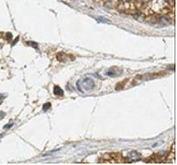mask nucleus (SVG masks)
Instances as JSON below:
<instances>
[{"mask_svg":"<svg viewBox=\"0 0 177 165\" xmlns=\"http://www.w3.org/2000/svg\"><path fill=\"white\" fill-rule=\"evenodd\" d=\"M144 1H148V0H144Z\"/></svg>","mask_w":177,"mask_h":165,"instance_id":"nucleus-9","label":"nucleus"},{"mask_svg":"<svg viewBox=\"0 0 177 165\" xmlns=\"http://www.w3.org/2000/svg\"><path fill=\"white\" fill-rule=\"evenodd\" d=\"M97 19H98V20H101V21H106V22H108V20H107V19H106V18H98Z\"/></svg>","mask_w":177,"mask_h":165,"instance_id":"nucleus-6","label":"nucleus"},{"mask_svg":"<svg viewBox=\"0 0 177 165\" xmlns=\"http://www.w3.org/2000/svg\"><path fill=\"white\" fill-rule=\"evenodd\" d=\"M50 107H51V104L50 103H47V104H45L44 106H43V110H44V111H47Z\"/></svg>","mask_w":177,"mask_h":165,"instance_id":"nucleus-4","label":"nucleus"},{"mask_svg":"<svg viewBox=\"0 0 177 165\" xmlns=\"http://www.w3.org/2000/svg\"><path fill=\"white\" fill-rule=\"evenodd\" d=\"M79 84H81V87L82 91H89V90H92L95 87V82L90 78H85L84 79L82 82H78Z\"/></svg>","mask_w":177,"mask_h":165,"instance_id":"nucleus-1","label":"nucleus"},{"mask_svg":"<svg viewBox=\"0 0 177 165\" xmlns=\"http://www.w3.org/2000/svg\"><path fill=\"white\" fill-rule=\"evenodd\" d=\"M116 1H117V0H116Z\"/></svg>","mask_w":177,"mask_h":165,"instance_id":"nucleus-10","label":"nucleus"},{"mask_svg":"<svg viewBox=\"0 0 177 165\" xmlns=\"http://www.w3.org/2000/svg\"><path fill=\"white\" fill-rule=\"evenodd\" d=\"M28 44L30 46H33L34 48H38V45H35L36 43H34V42H28Z\"/></svg>","mask_w":177,"mask_h":165,"instance_id":"nucleus-5","label":"nucleus"},{"mask_svg":"<svg viewBox=\"0 0 177 165\" xmlns=\"http://www.w3.org/2000/svg\"><path fill=\"white\" fill-rule=\"evenodd\" d=\"M134 18H136V19H138V20H140V21H142V20L144 19V16H143V15L141 14V13H140V12H138V13H135L134 15Z\"/></svg>","mask_w":177,"mask_h":165,"instance_id":"nucleus-3","label":"nucleus"},{"mask_svg":"<svg viewBox=\"0 0 177 165\" xmlns=\"http://www.w3.org/2000/svg\"><path fill=\"white\" fill-rule=\"evenodd\" d=\"M1 102H2V99H0V104H1Z\"/></svg>","mask_w":177,"mask_h":165,"instance_id":"nucleus-8","label":"nucleus"},{"mask_svg":"<svg viewBox=\"0 0 177 165\" xmlns=\"http://www.w3.org/2000/svg\"><path fill=\"white\" fill-rule=\"evenodd\" d=\"M4 117H5V113H3V112H0V119H2Z\"/></svg>","mask_w":177,"mask_h":165,"instance_id":"nucleus-7","label":"nucleus"},{"mask_svg":"<svg viewBox=\"0 0 177 165\" xmlns=\"http://www.w3.org/2000/svg\"><path fill=\"white\" fill-rule=\"evenodd\" d=\"M53 94L55 95H57V96H62V95H63V91L62 90L61 87H59V86H54Z\"/></svg>","mask_w":177,"mask_h":165,"instance_id":"nucleus-2","label":"nucleus"}]
</instances>
